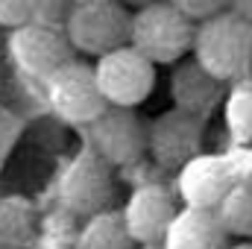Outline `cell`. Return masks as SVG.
<instances>
[{
    "instance_id": "1",
    "label": "cell",
    "mask_w": 252,
    "mask_h": 249,
    "mask_svg": "<svg viewBox=\"0 0 252 249\" xmlns=\"http://www.w3.org/2000/svg\"><path fill=\"white\" fill-rule=\"evenodd\" d=\"M190 56L220 82H244L252 70V24L232 9L202 21Z\"/></svg>"
},
{
    "instance_id": "2",
    "label": "cell",
    "mask_w": 252,
    "mask_h": 249,
    "mask_svg": "<svg viewBox=\"0 0 252 249\" xmlns=\"http://www.w3.org/2000/svg\"><path fill=\"white\" fill-rule=\"evenodd\" d=\"M193 41H196V24L167 0L132 12L129 44L153 64L176 67L188 59V53H193Z\"/></svg>"
},
{
    "instance_id": "3",
    "label": "cell",
    "mask_w": 252,
    "mask_h": 249,
    "mask_svg": "<svg viewBox=\"0 0 252 249\" xmlns=\"http://www.w3.org/2000/svg\"><path fill=\"white\" fill-rule=\"evenodd\" d=\"M64 32L76 53L103 59L129 44L132 12L121 0H76Z\"/></svg>"
},
{
    "instance_id": "4",
    "label": "cell",
    "mask_w": 252,
    "mask_h": 249,
    "mask_svg": "<svg viewBox=\"0 0 252 249\" xmlns=\"http://www.w3.org/2000/svg\"><path fill=\"white\" fill-rule=\"evenodd\" d=\"M88 132V147L112 167H138L150 156V124L135 109L109 106Z\"/></svg>"
},
{
    "instance_id": "5",
    "label": "cell",
    "mask_w": 252,
    "mask_h": 249,
    "mask_svg": "<svg viewBox=\"0 0 252 249\" xmlns=\"http://www.w3.org/2000/svg\"><path fill=\"white\" fill-rule=\"evenodd\" d=\"M112 199H115L112 164H106L91 147H85L67 164L62 182H59L62 208L85 223V220H91L103 211H112Z\"/></svg>"
},
{
    "instance_id": "6",
    "label": "cell",
    "mask_w": 252,
    "mask_h": 249,
    "mask_svg": "<svg viewBox=\"0 0 252 249\" xmlns=\"http://www.w3.org/2000/svg\"><path fill=\"white\" fill-rule=\"evenodd\" d=\"M44 94H47L50 109L64 124L85 126V129L109 109V103H106V97L100 91L94 64L79 62V59L59 67L44 82Z\"/></svg>"
},
{
    "instance_id": "7",
    "label": "cell",
    "mask_w": 252,
    "mask_h": 249,
    "mask_svg": "<svg viewBox=\"0 0 252 249\" xmlns=\"http://www.w3.org/2000/svg\"><path fill=\"white\" fill-rule=\"evenodd\" d=\"M121 211H124L126 229L138 247H161L173 220L182 211V199L176 187L153 179L135 187Z\"/></svg>"
},
{
    "instance_id": "8",
    "label": "cell",
    "mask_w": 252,
    "mask_h": 249,
    "mask_svg": "<svg viewBox=\"0 0 252 249\" xmlns=\"http://www.w3.org/2000/svg\"><path fill=\"white\" fill-rule=\"evenodd\" d=\"M97 82L109 106L138 109L156 88V64L132 44L97 59Z\"/></svg>"
},
{
    "instance_id": "9",
    "label": "cell",
    "mask_w": 252,
    "mask_h": 249,
    "mask_svg": "<svg viewBox=\"0 0 252 249\" xmlns=\"http://www.w3.org/2000/svg\"><path fill=\"white\" fill-rule=\"evenodd\" d=\"M9 53L27 76L41 79V82H47L59 67L76 59V50H73L67 32L62 27L41 24V21L15 30L9 35Z\"/></svg>"
},
{
    "instance_id": "10",
    "label": "cell",
    "mask_w": 252,
    "mask_h": 249,
    "mask_svg": "<svg viewBox=\"0 0 252 249\" xmlns=\"http://www.w3.org/2000/svg\"><path fill=\"white\" fill-rule=\"evenodd\" d=\"M205 118H196L182 109H167L150 121V158L161 170H182L190 164L202 147Z\"/></svg>"
},
{
    "instance_id": "11",
    "label": "cell",
    "mask_w": 252,
    "mask_h": 249,
    "mask_svg": "<svg viewBox=\"0 0 252 249\" xmlns=\"http://www.w3.org/2000/svg\"><path fill=\"white\" fill-rule=\"evenodd\" d=\"M235 182V167L223 156H196L176 173V193L185 208L217 211L220 202L229 196Z\"/></svg>"
},
{
    "instance_id": "12",
    "label": "cell",
    "mask_w": 252,
    "mask_h": 249,
    "mask_svg": "<svg viewBox=\"0 0 252 249\" xmlns=\"http://www.w3.org/2000/svg\"><path fill=\"white\" fill-rule=\"evenodd\" d=\"M220 79H214L193 56L179 62L170 76V100L173 109L190 112L196 118H208L220 103Z\"/></svg>"
},
{
    "instance_id": "13",
    "label": "cell",
    "mask_w": 252,
    "mask_h": 249,
    "mask_svg": "<svg viewBox=\"0 0 252 249\" xmlns=\"http://www.w3.org/2000/svg\"><path fill=\"white\" fill-rule=\"evenodd\" d=\"M232 238L223 229L217 211L202 208H185L173 220L161 249H232Z\"/></svg>"
},
{
    "instance_id": "14",
    "label": "cell",
    "mask_w": 252,
    "mask_h": 249,
    "mask_svg": "<svg viewBox=\"0 0 252 249\" xmlns=\"http://www.w3.org/2000/svg\"><path fill=\"white\" fill-rule=\"evenodd\" d=\"M138 244L132 241L129 229H126L124 211H103L91 220L82 223L73 249H135Z\"/></svg>"
},
{
    "instance_id": "15",
    "label": "cell",
    "mask_w": 252,
    "mask_h": 249,
    "mask_svg": "<svg viewBox=\"0 0 252 249\" xmlns=\"http://www.w3.org/2000/svg\"><path fill=\"white\" fill-rule=\"evenodd\" d=\"M217 217L232 241H252V185H238L220 202Z\"/></svg>"
},
{
    "instance_id": "16",
    "label": "cell",
    "mask_w": 252,
    "mask_h": 249,
    "mask_svg": "<svg viewBox=\"0 0 252 249\" xmlns=\"http://www.w3.org/2000/svg\"><path fill=\"white\" fill-rule=\"evenodd\" d=\"M226 118H229L232 138L238 144L252 141V82H241L232 91V97L226 103Z\"/></svg>"
},
{
    "instance_id": "17",
    "label": "cell",
    "mask_w": 252,
    "mask_h": 249,
    "mask_svg": "<svg viewBox=\"0 0 252 249\" xmlns=\"http://www.w3.org/2000/svg\"><path fill=\"white\" fill-rule=\"evenodd\" d=\"M38 21V0H0V27L21 30Z\"/></svg>"
},
{
    "instance_id": "18",
    "label": "cell",
    "mask_w": 252,
    "mask_h": 249,
    "mask_svg": "<svg viewBox=\"0 0 252 249\" xmlns=\"http://www.w3.org/2000/svg\"><path fill=\"white\" fill-rule=\"evenodd\" d=\"M167 3H173L196 27L202 21H211V18H217L223 12H229V6H232V0H167Z\"/></svg>"
},
{
    "instance_id": "19",
    "label": "cell",
    "mask_w": 252,
    "mask_h": 249,
    "mask_svg": "<svg viewBox=\"0 0 252 249\" xmlns=\"http://www.w3.org/2000/svg\"><path fill=\"white\" fill-rule=\"evenodd\" d=\"M73 3H76V0H38V21H41V24L62 27L64 30Z\"/></svg>"
},
{
    "instance_id": "20",
    "label": "cell",
    "mask_w": 252,
    "mask_h": 249,
    "mask_svg": "<svg viewBox=\"0 0 252 249\" xmlns=\"http://www.w3.org/2000/svg\"><path fill=\"white\" fill-rule=\"evenodd\" d=\"M238 18H244V21H250L252 24V0H232V6H229Z\"/></svg>"
},
{
    "instance_id": "21",
    "label": "cell",
    "mask_w": 252,
    "mask_h": 249,
    "mask_svg": "<svg viewBox=\"0 0 252 249\" xmlns=\"http://www.w3.org/2000/svg\"><path fill=\"white\" fill-rule=\"evenodd\" d=\"M121 3H124L126 9H135V12H138V9H147V6H153V3H161V0H121Z\"/></svg>"
},
{
    "instance_id": "22",
    "label": "cell",
    "mask_w": 252,
    "mask_h": 249,
    "mask_svg": "<svg viewBox=\"0 0 252 249\" xmlns=\"http://www.w3.org/2000/svg\"><path fill=\"white\" fill-rule=\"evenodd\" d=\"M232 249H252V241H235Z\"/></svg>"
},
{
    "instance_id": "23",
    "label": "cell",
    "mask_w": 252,
    "mask_h": 249,
    "mask_svg": "<svg viewBox=\"0 0 252 249\" xmlns=\"http://www.w3.org/2000/svg\"><path fill=\"white\" fill-rule=\"evenodd\" d=\"M135 249H161V247H135Z\"/></svg>"
}]
</instances>
